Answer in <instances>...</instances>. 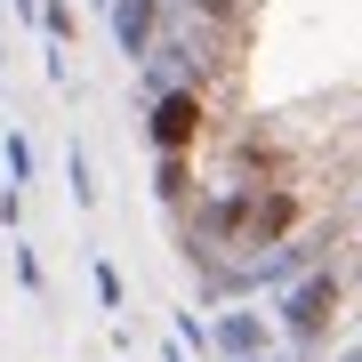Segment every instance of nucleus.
<instances>
[{"mask_svg": "<svg viewBox=\"0 0 362 362\" xmlns=\"http://www.w3.org/2000/svg\"><path fill=\"white\" fill-rule=\"evenodd\" d=\"M25 218V185H8V194H0V226H16Z\"/></svg>", "mask_w": 362, "mask_h": 362, "instance_id": "nucleus-13", "label": "nucleus"}, {"mask_svg": "<svg viewBox=\"0 0 362 362\" xmlns=\"http://www.w3.org/2000/svg\"><path fill=\"white\" fill-rule=\"evenodd\" d=\"M338 306H346V274L338 266H306L298 282L274 290V330H282L290 346H322L338 330Z\"/></svg>", "mask_w": 362, "mask_h": 362, "instance_id": "nucleus-1", "label": "nucleus"}, {"mask_svg": "<svg viewBox=\"0 0 362 362\" xmlns=\"http://www.w3.org/2000/svg\"><path fill=\"white\" fill-rule=\"evenodd\" d=\"M185 8H194V16H209V25H226V16L242 8V0H185Z\"/></svg>", "mask_w": 362, "mask_h": 362, "instance_id": "nucleus-12", "label": "nucleus"}, {"mask_svg": "<svg viewBox=\"0 0 362 362\" xmlns=\"http://www.w3.org/2000/svg\"><path fill=\"white\" fill-rule=\"evenodd\" d=\"M330 362H362V346H338V354H330Z\"/></svg>", "mask_w": 362, "mask_h": 362, "instance_id": "nucleus-14", "label": "nucleus"}, {"mask_svg": "<svg viewBox=\"0 0 362 362\" xmlns=\"http://www.w3.org/2000/svg\"><path fill=\"white\" fill-rule=\"evenodd\" d=\"M209 354H226V362H250V354H274V322L266 314H250V306H233L209 322Z\"/></svg>", "mask_w": 362, "mask_h": 362, "instance_id": "nucleus-3", "label": "nucleus"}, {"mask_svg": "<svg viewBox=\"0 0 362 362\" xmlns=\"http://www.w3.org/2000/svg\"><path fill=\"white\" fill-rule=\"evenodd\" d=\"M89 282H97V306L113 314V306H121V266H105V258H97V266H89Z\"/></svg>", "mask_w": 362, "mask_h": 362, "instance_id": "nucleus-8", "label": "nucleus"}, {"mask_svg": "<svg viewBox=\"0 0 362 362\" xmlns=\"http://www.w3.org/2000/svg\"><path fill=\"white\" fill-rule=\"evenodd\" d=\"M8 266H16V282H25V290L40 298V258H33V250H25V242H16V250H8Z\"/></svg>", "mask_w": 362, "mask_h": 362, "instance_id": "nucleus-10", "label": "nucleus"}, {"mask_svg": "<svg viewBox=\"0 0 362 362\" xmlns=\"http://www.w3.org/2000/svg\"><path fill=\"white\" fill-rule=\"evenodd\" d=\"M354 274H362V258H354Z\"/></svg>", "mask_w": 362, "mask_h": 362, "instance_id": "nucleus-17", "label": "nucleus"}, {"mask_svg": "<svg viewBox=\"0 0 362 362\" xmlns=\"http://www.w3.org/2000/svg\"><path fill=\"white\" fill-rule=\"evenodd\" d=\"M65 185H73V202H81V209H97V169H89V153H81V145L65 153Z\"/></svg>", "mask_w": 362, "mask_h": 362, "instance_id": "nucleus-7", "label": "nucleus"}, {"mask_svg": "<svg viewBox=\"0 0 362 362\" xmlns=\"http://www.w3.org/2000/svg\"><path fill=\"white\" fill-rule=\"evenodd\" d=\"M16 16H40V0H16Z\"/></svg>", "mask_w": 362, "mask_h": 362, "instance_id": "nucleus-15", "label": "nucleus"}, {"mask_svg": "<svg viewBox=\"0 0 362 362\" xmlns=\"http://www.w3.org/2000/svg\"><path fill=\"white\" fill-rule=\"evenodd\" d=\"M250 362H290V354H250Z\"/></svg>", "mask_w": 362, "mask_h": 362, "instance_id": "nucleus-16", "label": "nucleus"}, {"mask_svg": "<svg viewBox=\"0 0 362 362\" xmlns=\"http://www.w3.org/2000/svg\"><path fill=\"white\" fill-rule=\"evenodd\" d=\"M354 209H362V202H354Z\"/></svg>", "mask_w": 362, "mask_h": 362, "instance_id": "nucleus-18", "label": "nucleus"}, {"mask_svg": "<svg viewBox=\"0 0 362 362\" xmlns=\"http://www.w3.org/2000/svg\"><path fill=\"white\" fill-rule=\"evenodd\" d=\"M153 202H161V209H194V202H202L194 153H153Z\"/></svg>", "mask_w": 362, "mask_h": 362, "instance_id": "nucleus-5", "label": "nucleus"}, {"mask_svg": "<svg viewBox=\"0 0 362 362\" xmlns=\"http://www.w3.org/2000/svg\"><path fill=\"white\" fill-rule=\"evenodd\" d=\"M177 338H185V354H209V322L202 314H177Z\"/></svg>", "mask_w": 362, "mask_h": 362, "instance_id": "nucleus-11", "label": "nucleus"}, {"mask_svg": "<svg viewBox=\"0 0 362 362\" xmlns=\"http://www.w3.org/2000/svg\"><path fill=\"white\" fill-rule=\"evenodd\" d=\"M113 40H121V57H153L161 49V0H113Z\"/></svg>", "mask_w": 362, "mask_h": 362, "instance_id": "nucleus-4", "label": "nucleus"}, {"mask_svg": "<svg viewBox=\"0 0 362 362\" xmlns=\"http://www.w3.org/2000/svg\"><path fill=\"white\" fill-rule=\"evenodd\" d=\"M202 137H209V97H202V89H161V97H145V145H153V153H194Z\"/></svg>", "mask_w": 362, "mask_h": 362, "instance_id": "nucleus-2", "label": "nucleus"}, {"mask_svg": "<svg viewBox=\"0 0 362 362\" xmlns=\"http://www.w3.org/2000/svg\"><path fill=\"white\" fill-rule=\"evenodd\" d=\"M40 25H49V40L65 49V40H73V8H57V0H40Z\"/></svg>", "mask_w": 362, "mask_h": 362, "instance_id": "nucleus-9", "label": "nucleus"}, {"mask_svg": "<svg viewBox=\"0 0 362 362\" xmlns=\"http://www.w3.org/2000/svg\"><path fill=\"white\" fill-rule=\"evenodd\" d=\"M0 161H8V185H33V137H25V129L0 137Z\"/></svg>", "mask_w": 362, "mask_h": 362, "instance_id": "nucleus-6", "label": "nucleus"}]
</instances>
